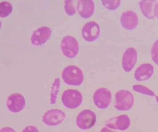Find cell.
Masks as SVG:
<instances>
[{"mask_svg":"<svg viewBox=\"0 0 158 132\" xmlns=\"http://www.w3.org/2000/svg\"><path fill=\"white\" fill-rule=\"evenodd\" d=\"M62 78L67 85L79 86L83 82L84 76L82 71L79 67L70 65L63 69Z\"/></svg>","mask_w":158,"mask_h":132,"instance_id":"cell-1","label":"cell"},{"mask_svg":"<svg viewBox=\"0 0 158 132\" xmlns=\"http://www.w3.org/2000/svg\"><path fill=\"white\" fill-rule=\"evenodd\" d=\"M134 104V96L132 92L126 89H121L115 93L114 106L120 111H128Z\"/></svg>","mask_w":158,"mask_h":132,"instance_id":"cell-2","label":"cell"},{"mask_svg":"<svg viewBox=\"0 0 158 132\" xmlns=\"http://www.w3.org/2000/svg\"><path fill=\"white\" fill-rule=\"evenodd\" d=\"M61 98L63 105L69 109H77L82 103V95L76 89H69L64 91Z\"/></svg>","mask_w":158,"mask_h":132,"instance_id":"cell-3","label":"cell"},{"mask_svg":"<svg viewBox=\"0 0 158 132\" xmlns=\"http://www.w3.org/2000/svg\"><path fill=\"white\" fill-rule=\"evenodd\" d=\"M61 49L64 56L73 59L77 56L79 53V42L73 36H67L61 41Z\"/></svg>","mask_w":158,"mask_h":132,"instance_id":"cell-4","label":"cell"},{"mask_svg":"<svg viewBox=\"0 0 158 132\" xmlns=\"http://www.w3.org/2000/svg\"><path fill=\"white\" fill-rule=\"evenodd\" d=\"M96 122L94 113L89 109H85L80 113L76 119V124L79 129L86 130L91 129Z\"/></svg>","mask_w":158,"mask_h":132,"instance_id":"cell-5","label":"cell"},{"mask_svg":"<svg viewBox=\"0 0 158 132\" xmlns=\"http://www.w3.org/2000/svg\"><path fill=\"white\" fill-rule=\"evenodd\" d=\"M111 92L104 87H101L96 90L93 97L95 106L101 109H104L109 107L111 102Z\"/></svg>","mask_w":158,"mask_h":132,"instance_id":"cell-6","label":"cell"},{"mask_svg":"<svg viewBox=\"0 0 158 132\" xmlns=\"http://www.w3.org/2000/svg\"><path fill=\"white\" fill-rule=\"evenodd\" d=\"M65 114L61 109H52L48 110L42 116V121L49 126L59 125L64 121Z\"/></svg>","mask_w":158,"mask_h":132,"instance_id":"cell-7","label":"cell"},{"mask_svg":"<svg viewBox=\"0 0 158 132\" xmlns=\"http://www.w3.org/2000/svg\"><path fill=\"white\" fill-rule=\"evenodd\" d=\"M130 124L129 117L126 114L111 118L105 122V125L109 128L120 130H127L130 126Z\"/></svg>","mask_w":158,"mask_h":132,"instance_id":"cell-8","label":"cell"},{"mask_svg":"<svg viewBox=\"0 0 158 132\" xmlns=\"http://www.w3.org/2000/svg\"><path fill=\"white\" fill-rule=\"evenodd\" d=\"M100 35V28L95 21L87 22L82 29V36L85 41L92 42L97 40Z\"/></svg>","mask_w":158,"mask_h":132,"instance_id":"cell-9","label":"cell"},{"mask_svg":"<svg viewBox=\"0 0 158 132\" xmlns=\"http://www.w3.org/2000/svg\"><path fill=\"white\" fill-rule=\"evenodd\" d=\"M52 35V30L47 26L42 27L33 31L31 37V41L35 46L43 45L49 40Z\"/></svg>","mask_w":158,"mask_h":132,"instance_id":"cell-10","label":"cell"},{"mask_svg":"<svg viewBox=\"0 0 158 132\" xmlns=\"http://www.w3.org/2000/svg\"><path fill=\"white\" fill-rule=\"evenodd\" d=\"M137 51L135 48L129 47L126 49L122 59V68L125 71L130 72L132 70L137 63Z\"/></svg>","mask_w":158,"mask_h":132,"instance_id":"cell-11","label":"cell"},{"mask_svg":"<svg viewBox=\"0 0 158 132\" xmlns=\"http://www.w3.org/2000/svg\"><path fill=\"white\" fill-rule=\"evenodd\" d=\"M6 104L7 109L11 112H20L25 107V98L21 94H12L7 97Z\"/></svg>","mask_w":158,"mask_h":132,"instance_id":"cell-12","label":"cell"},{"mask_svg":"<svg viewBox=\"0 0 158 132\" xmlns=\"http://www.w3.org/2000/svg\"><path fill=\"white\" fill-rule=\"evenodd\" d=\"M122 27L128 30L135 29L138 24V16L136 13L131 10L126 11L122 13L120 18Z\"/></svg>","mask_w":158,"mask_h":132,"instance_id":"cell-13","label":"cell"},{"mask_svg":"<svg viewBox=\"0 0 158 132\" xmlns=\"http://www.w3.org/2000/svg\"><path fill=\"white\" fill-rule=\"evenodd\" d=\"M154 73V67L149 63H142L135 70L134 74L135 79L138 82H143L149 79Z\"/></svg>","mask_w":158,"mask_h":132,"instance_id":"cell-14","label":"cell"},{"mask_svg":"<svg viewBox=\"0 0 158 132\" xmlns=\"http://www.w3.org/2000/svg\"><path fill=\"white\" fill-rule=\"evenodd\" d=\"M94 6L92 0H79L77 1V11L82 18H90L94 14Z\"/></svg>","mask_w":158,"mask_h":132,"instance_id":"cell-15","label":"cell"},{"mask_svg":"<svg viewBox=\"0 0 158 132\" xmlns=\"http://www.w3.org/2000/svg\"><path fill=\"white\" fill-rule=\"evenodd\" d=\"M157 1L155 0H142L139 3L143 15L146 18L150 20L155 19L156 17L154 10Z\"/></svg>","mask_w":158,"mask_h":132,"instance_id":"cell-16","label":"cell"},{"mask_svg":"<svg viewBox=\"0 0 158 132\" xmlns=\"http://www.w3.org/2000/svg\"><path fill=\"white\" fill-rule=\"evenodd\" d=\"M60 80L59 78H56L51 89L50 102L51 104H56L59 92Z\"/></svg>","mask_w":158,"mask_h":132,"instance_id":"cell-17","label":"cell"},{"mask_svg":"<svg viewBox=\"0 0 158 132\" xmlns=\"http://www.w3.org/2000/svg\"><path fill=\"white\" fill-rule=\"evenodd\" d=\"M12 5L9 2H2L0 3V16L4 18L9 16L12 12Z\"/></svg>","mask_w":158,"mask_h":132,"instance_id":"cell-18","label":"cell"},{"mask_svg":"<svg viewBox=\"0 0 158 132\" xmlns=\"http://www.w3.org/2000/svg\"><path fill=\"white\" fill-rule=\"evenodd\" d=\"M133 91L136 92L140 93L141 94L149 96H155L157 97L155 94V92L151 91V89L148 88V87L141 85H135L132 86Z\"/></svg>","mask_w":158,"mask_h":132,"instance_id":"cell-19","label":"cell"},{"mask_svg":"<svg viewBox=\"0 0 158 132\" xmlns=\"http://www.w3.org/2000/svg\"><path fill=\"white\" fill-rule=\"evenodd\" d=\"M103 6L109 10H115L120 6V0H102Z\"/></svg>","mask_w":158,"mask_h":132,"instance_id":"cell-20","label":"cell"},{"mask_svg":"<svg viewBox=\"0 0 158 132\" xmlns=\"http://www.w3.org/2000/svg\"><path fill=\"white\" fill-rule=\"evenodd\" d=\"M72 0L64 1V9L65 12L69 16H72L76 13V9Z\"/></svg>","mask_w":158,"mask_h":132,"instance_id":"cell-21","label":"cell"},{"mask_svg":"<svg viewBox=\"0 0 158 132\" xmlns=\"http://www.w3.org/2000/svg\"><path fill=\"white\" fill-rule=\"evenodd\" d=\"M151 56L153 62L158 65V39L153 44L151 49Z\"/></svg>","mask_w":158,"mask_h":132,"instance_id":"cell-22","label":"cell"},{"mask_svg":"<svg viewBox=\"0 0 158 132\" xmlns=\"http://www.w3.org/2000/svg\"><path fill=\"white\" fill-rule=\"evenodd\" d=\"M22 132H40L38 128L33 125H29L25 127Z\"/></svg>","mask_w":158,"mask_h":132,"instance_id":"cell-23","label":"cell"},{"mask_svg":"<svg viewBox=\"0 0 158 132\" xmlns=\"http://www.w3.org/2000/svg\"><path fill=\"white\" fill-rule=\"evenodd\" d=\"M0 132H16L14 129L10 127H4L1 129Z\"/></svg>","mask_w":158,"mask_h":132,"instance_id":"cell-24","label":"cell"},{"mask_svg":"<svg viewBox=\"0 0 158 132\" xmlns=\"http://www.w3.org/2000/svg\"><path fill=\"white\" fill-rule=\"evenodd\" d=\"M100 132H115L114 131H113V130H110V129H108L106 127H103L102 130H101Z\"/></svg>","mask_w":158,"mask_h":132,"instance_id":"cell-25","label":"cell"},{"mask_svg":"<svg viewBox=\"0 0 158 132\" xmlns=\"http://www.w3.org/2000/svg\"><path fill=\"white\" fill-rule=\"evenodd\" d=\"M154 13H155V16H156L158 19V3H157L156 6H155Z\"/></svg>","mask_w":158,"mask_h":132,"instance_id":"cell-26","label":"cell"}]
</instances>
